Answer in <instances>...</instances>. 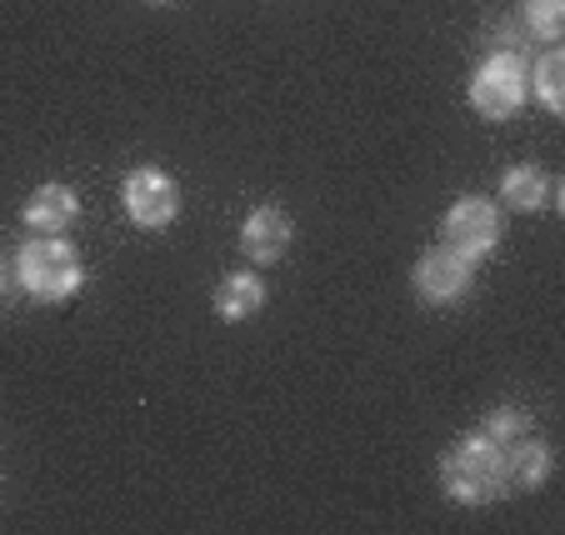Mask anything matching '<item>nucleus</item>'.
<instances>
[{"label": "nucleus", "mask_w": 565, "mask_h": 535, "mask_svg": "<svg viewBox=\"0 0 565 535\" xmlns=\"http://www.w3.org/2000/svg\"><path fill=\"white\" fill-rule=\"evenodd\" d=\"M440 481L456 495L460 505H491L505 495V475H501V450L486 436H470L440 461Z\"/></svg>", "instance_id": "1"}, {"label": "nucleus", "mask_w": 565, "mask_h": 535, "mask_svg": "<svg viewBox=\"0 0 565 535\" xmlns=\"http://www.w3.org/2000/svg\"><path fill=\"white\" fill-rule=\"evenodd\" d=\"M15 276L21 286L31 290L35 300H65L81 290L86 270H81V256H75L65 240L41 236V240H25L21 256H15Z\"/></svg>", "instance_id": "2"}, {"label": "nucleus", "mask_w": 565, "mask_h": 535, "mask_svg": "<svg viewBox=\"0 0 565 535\" xmlns=\"http://www.w3.org/2000/svg\"><path fill=\"white\" fill-rule=\"evenodd\" d=\"M521 100H525V65L511 51L491 55V61L470 75V106H476V116L511 120L521 110Z\"/></svg>", "instance_id": "3"}, {"label": "nucleus", "mask_w": 565, "mask_h": 535, "mask_svg": "<svg viewBox=\"0 0 565 535\" xmlns=\"http://www.w3.org/2000/svg\"><path fill=\"white\" fill-rule=\"evenodd\" d=\"M120 201H126V215L140 225V231H160V225H171L175 211H181V191L166 171L156 165H140V171L126 175L120 185Z\"/></svg>", "instance_id": "4"}, {"label": "nucleus", "mask_w": 565, "mask_h": 535, "mask_svg": "<svg viewBox=\"0 0 565 535\" xmlns=\"http://www.w3.org/2000/svg\"><path fill=\"white\" fill-rule=\"evenodd\" d=\"M495 240H501V215H495L491 201H480V195H466V201L450 205L446 215V246H456L460 256H491Z\"/></svg>", "instance_id": "5"}, {"label": "nucleus", "mask_w": 565, "mask_h": 535, "mask_svg": "<svg viewBox=\"0 0 565 535\" xmlns=\"http://www.w3.org/2000/svg\"><path fill=\"white\" fill-rule=\"evenodd\" d=\"M466 286H470V256H460L456 246H436L416 260V290L426 300H436V306L456 300Z\"/></svg>", "instance_id": "6"}, {"label": "nucleus", "mask_w": 565, "mask_h": 535, "mask_svg": "<svg viewBox=\"0 0 565 535\" xmlns=\"http://www.w3.org/2000/svg\"><path fill=\"white\" fill-rule=\"evenodd\" d=\"M290 215L276 211V205H260V211L246 215V225H241V246H246L250 260H260V266H276L280 256L290 250Z\"/></svg>", "instance_id": "7"}, {"label": "nucleus", "mask_w": 565, "mask_h": 535, "mask_svg": "<svg viewBox=\"0 0 565 535\" xmlns=\"http://www.w3.org/2000/svg\"><path fill=\"white\" fill-rule=\"evenodd\" d=\"M501 450V475H505V491H541L545 485V475H551V450L541 446V440H531V436H515V440H505V446H495Z\"/></svg>", "instance_id": "8"}, {"label": "nucleus", "mask_w": 565, "mask_h": 535, "mask_svg": "<svg viewBox=\"0 0 565 535\" xmlns=\"http://www.w3.org/2000/svg\"><path fill=\"white\" fill-rule=\"evenodd\" d=\"M75 215H81V201H75L71 185H41V191L25 201V225L41 231V236H61Z\"/></svg>", "instance_id": "9"}, {"label": "nucleus", "mask_w": 565, "mask_h": 535, "mask_svg": "<svg viewBox=\"0 0 565 535\" xmlns=\"http://www.w3.org/2000/svg\"><path fill=\"white\" fill-rule=\"evenodd\" d=\"M211 306L221 321H246V315H256L266 306V286L256 276H246V270H231V276H221Z\"/></svg>", "instance_id": "10"}, {"label": "nucleus", "mask_w": 565, "mask_h": 535, "mask_svg": "<svg viewBox=\"0 0 565 535\" xmlns=\"http://www.w3.org/2000/svg\"><path fill=\"white\" fill-rule=\"evenodd\" d=\"M551 195H555V181L545 171H535V165H515L501 181V201L515 205V211H541V205H551Z\"/></svg>", "instance_id": "11"}, {"label": "nucleus", "mask_w": 565, "mask_h": 535, "mask_svg": "<svg viewBox=\"0 0 565 535\" xmlns=\"http://www.w3.org/2000/svg\"><path fill=\"white\" fill-rule=\"evenodd\" d=\"M535 96H541L545 110H565V55L545 51L535 61Z\"/></svg>", "instance_id": "12"}, {"label": "nucleus", "mask_w": 565, "mask_h": 535, "mask_svg": "<svg viewBox=\"0 0 565 535\" xmlns=\"http://www.w3.org/2000/svg\"><path fill=\"white\" fill-rule=\"evenodd\" d=\"M525 25L541 41H561L565 31V0H525Z\"/></svg>", "instance_id": "13"}, {"label": "nucleus", "mask_w": 565, "mask_h": 535, "mask_svg": "<svg viewBox=\"0 0 565 535\" xmlns=\"http://www.w3.org/2000/svg\"><path fill=\"white\" fill-rule=\"evenodd\" d=\"M515 436H531V420L521 416V410H491V416H486V440H491V446H505V440H515Z\"/></svg>", "instance_id": "14"}, {"label": "nucleus", "mask_w": 565, "mask_h": 535, "mask_svg": "<svg viewBox=\"0 0 565 535\" xmlns=\"http://www.w3.org/2000/svg\"><path fill=\"white\" fill-rule=\"evenodd\" d=\"M150 6H160V0H150Z\"/></svg>", "instance_id": "15"}]
</instances>
